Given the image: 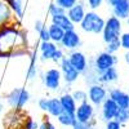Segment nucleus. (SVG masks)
Masks as SVG:
<instances>
[{"mask_svg":"<svg viewBox=\"0 0 129 129\" xmlns=\"http://www.w3.org/2000/svg\"><path fill=\"white\" fill-rule=\"evenodd\" d=\"M28 53L27 30L21 27L19 21L0 27V58H12Z\"/></svg>","mask_w":129,"mask_h":129,"instance_id":"obj_1","label":"nucleus"},{"mask_svg":"<svg viewBox=\"0 0 129 129\" xmlns=\"http://www.w3.org/2000/svg\"><path fill=\"white\" fill-rule=\"evenodd\" d=\"M105 22H106V19L101 14L97 13L95 10H87V13H85V16L79 26L84 32L100 35L103 31Z\"/></svg>","mask_w":129,"mask_h":129,"instance_id":"obj_2","label":"nucleus"},{"mask_svg":"<svg viewBox=\"0 0 129 129\" xmlns=\"http://www.w3.org/2000/svg\"><path fill=\"white\" fill-rule=\"evenodd\" d=\"M7 103L14 110H22L23 107L30 102V92L26 88H14L5 95Z\"/></svg>","mask_w":129,"mask_h":129,"instance_id":"obj_3","label":"nucleus"},{"mask_svg":"<svg viewBox=\"0 0 129 129\" xmlns=\"http://www.w3.org/2000/svg\"><path fill=\"white\" fill-rule=\"evenodd\" d=\"M121 32H123L121 19L115 17V16H110L105 22V27H103V31H102V39L107 44V43H110L112 40L119 39Z\"/></svg>","mask_w":129,"mask_h":129,"instance_id":"obj_4","label":"nucleus"},{"mask_svg":"<svg viewBox=\"0 0 129 129\" xmlns=\"http://www.w3.org/2000/svg\"><path fill=\"white\" fill-rule=\"evenodd\" d=\"M41 83L44 84V87L48 88L49 90L56 92L61 88V83H62V72L59 67H52L48 69L41 74Z\"/></svg>","mask_w":129,"mask_h":129,"instance_id":"obj_5","label":"nucleus"},{"mask_svg":"<svg viewBox=\"0 0 129 129\" xmlns=\"http://www.w3.org/2000/svg\"><path fill=\"white\" fill-rule=\"evenodd\" d=\"M90 61L93 63L95 71L101 75L107 69L115 66V64L117 63V57H116V54H112V53H109V52L103 50V52L98 53V54H97L94 58H92Z\"/></svg>","mask_w":129,"mask_h":129,"instance_id":"obj_6","label":"nucleus"},{"mask_svg":"<svg viewBox=\"0 0 129 129\" xmlns=\"http://www.w3.org/2000/svg\"><path fill=\"white\" fill-rule=\"evenodd\" d=\"M94 115H95V107L89 101L79 103L76 107V111H75V116H76L78 123L90 124L92 126H94L95 124Z\"/></svg>","mask_w":129,"mask_h":129,"instance_id":"obj_7","label":"nucleus"},{"mask_svg":"<svg viewBox=\"0 0 129 129\" xmlns=\"http://www.w3.org/2000/svg\"><path fill=\"white\" fill-rule=\"evenodd\" d=\"M87 92H88V101L94 107H101V105L105 102V100L109 97V90L101 83L88 85Z\"/></svg>","mask_w":129,"mask_h":129,"instance_id":"obj_8","label":"nucleus"},{"mask_svg":"<svg viewBox=\"0 0 129 129\" xmlns=\"http://www.w3.org/2000/svg\"><path fill=\"white\" fill-rule=\"evenodd\" d=\"M58 66H59V70H61V72H62V79H63V81L66 83L67 85H71V84H74V83H76L78 79L80 78V75H81V74L71 64V62L69 61L67 57H64V58L58 63Z\"/></svg>","mask_w":129,"mask_h":129,"instance_id":"obj_9","label":"nucleus"},{"mask_svg":"<svg viewBox=\"0 0 129 129\" xmlns=\"http://www.w3.org/2000/svg\"><path fill=\"white\" fill-rule=\"evenodd\" d=\"M81 45V38L79 35V32L76 30H69V31H64V35L59 43V47L63 50H76L79 49V47Z\"/></svg>","mask_w":129,"mask_h":129,"instance_id":"obj_10","label":"nucleus"},{"mask_svg":"<svg viewBox=\"0 0 129 129\" xmlns=\"http://www.w3.org/2000/svg\"><path fill=\"white\" fill-rule=\"evenodd\" d=\"M106 4L112 10V16L123 19L129 17V0H106Z\"/></svg>","mask_w":129,"mask_h":129,"instance_id":"obj_11","label":"nucleus"},{"mask_svg":"<svg viewBox=\"0 0 129 129\" xmlns=\"http://www.w3.org/2000/svg\"><path fill=\"white\" fill-rule=\"evenodd\" d=\"M66 13H67L69 18L72 21V23L75 26L80 25L85 13H87V2H85V0H79V2L74 7H71Z\"/></svg>","mask_w":129,"mask_h":129,"instance_id":"obj_12","label":"nucleus"},{"mask_svg":"<svg viewBox=\"0 0 129 129\" xmlns=\"http://www.w3.org/2000/svg\"><path fill=\"white\" fill-rule=\"evenodd\" d=\"M67 58H69V61L71 62L72 66L76 69L80 74H83L85 70H87L89 59H88L87 56H85L83 52H80L79 49L70 52V53H69V56H67Z\"/></svg>","mask_w":129,"mask_h":129,"instance_id":"obj_13","label":"nucleus"},{"mask_svg":"<svg viewBox=\"0 0 129 129\" xmlns=\"http://www.w3.org/2000/svg\"><path fill=\"white\" fill-rule=\"evenodd\" d=\"M119 110V106L116 105V102L114 100H111L110 97H107L105 100V102L101 105V117L103 121H110V120H114L115 116H116V112Z\"/></svg>","mask_w":129,"mask_h":129,"instance_id":"obj_14","label":"nucleus"},{"mask_svg":"<svg viewBox=\"0 0 129 129\" xmlns=\"http://www.w3.org/2000/svg\"><path fill=\"white\" fill-rule=\"evenodd\" d=\"M58 49V44L53 41H40L39 44V52H40V61L41 62H47L52 61L53 54L56 53Z\"/></svg>","mask_w":129,"mask_h":129,"instance_id":"obj_15","label":"nucleus"},{"mask_svg":"<svg viewBox=\"0 0 129 129\" xmlns=\"http://www.w3.org/2000/svg\"><path fill=\"white\" fill-rule=\"evenodd\" d=\"M18 21L19 19H17V17L12 12V9L8 7V4L4 0H0V27L18 22Z\"/></svg>","mask_w":129,"mask_h":129,"instance_id":"obj_16","label":"nucleus"},{"mask_svg":"<svg viewBox=\"0 0 129 129\" xmlns=\"http://www.w3.org/2000/svg\"><path fill=\"white\" fill-rule=\"evenodd\" d=\"M30 64H28V69H27V80L28 81H34L38 79L39 76V69H38V48L36 49H32L30 53Z\"/></svg>","mask_w":129,"mask_h":129,"instance_id":"obj_17","label":"nucleus"},{"mask_svg":"<svg viewBox=\"0 0 129 129\" xmlns=\"http://www.w3.org/2000/svg\"><path fill=\"white\" fill-rule=\"evenodd\" d=\"M109 97L116 102L119 107H129V93L124 92L120 88L109 89Z\"/></svg>","mask_w":129,"mask_h":129,"instance_id":"obj_18","label":"nucleus"},{"mask_svg":"<svg viewBox=\"0 0 129 129\" xmlns=\"http://www.w3.org/2000/svg\"><path fill=\"white\" fill-rule=\"evenodd\" d=\"M119 80V71L115 66L107 69L106 71H103L101 75H100V83L103 84V85H110V84H114Z\"/></svg>","mask_w":129,"mask_h":129,"instance_id":"obj_19","label":"nucleus"},{"mask_svg":"<svg viewBox=\"0 0 129 129\" xmlns=\"http://www.w3.org/2000/svg\"><path fill=\"white\" fill-rule=\"evenodd\" d=\"M59 101H61V105L63 107V111L70 112V114H75L78 103H76V101H75V98L72 97L71 93H62L59 95Z\"/></svg>","mask_w":129,"mask_h":129,"instance_id":"obj_20","label":"nucleus"},{"mask_svg":"<svg viewBox=\"0 0 129 129\" xmlns=\"http://www.w3.org/2000/svg\"><path fill=\"white\" fill-rule=\"evenodd\" d=\"M52 18V23H54L57 26H59L61 28H63L64 31H69V30H75V25L72 23V21L69 18L67 13H62L54 17H50Z\"/></svg>","mask_w":129,"mask_h":129,"instance_id":"obj_21","label":"nucleus"},{"mask_svg":"<svg viewBox=\"0 0 129 129\" xmlns=\"http://www.w3.org/2000/svg\"><path fill=\"white\" fill-rule=\"evenodd\" d=\"M47 112L53 117H58L63 112V107L61 105L59 97H52V98H48V110H47Z\"/></svg>","mask_w":129,"mask_h":129,"instance_id":"obj_22","label":"nucleus"},{"mask_svg":"<svg viewBox=\"0 0 129 129\" xmlns=\"http://www.w3.org/2000/svg\"><path fill=\"white\" fill-rule=\"evenodd\" d=\"M8 4V7L12 9V12L17 17V19H22L23 18V12H25V7H23V0H4Z\"/></svg>","mask_w":129,"mask_h":129,"instance_id":"obj_23","label":"nucleus"},{"mask_svg":"<svg viewBox=\"0 0 129 129\" xmlns=\"http://www.w3.org/2000/svg\"><path fill=\"white\" fill-rule=\"evenodd\" d=\"M57 121H58L62 126H66V128H72L75 124L78 123L75 114H70V112H66V111H63V112L57 117Z\"/></svg>","mask_w":129,"mask_h":129,"instance_id":"obj_24","label":"nucleus"},{"mask_svg":"<svg viewBox=\"0 0 129 129\" xmlns=\"http://www.w3.org/2000/svg\"><path fill=\"white\" fill-rule=\"evenodd\" d=\"M48 30H49V36H50V41L56 43V44H59L63 35H64V30L61 28L59 26L54 25V23H50L48 26Z\"/></svg>","mask_w":129,"mask_h":129,"instance_id":"obj_25","label":"nucleus"},{"mask_svg":"<svg viewBox=\"0 0 129 129\" xmlns=\"http://www.w3.org/2000/svg\"><path fill=\"white\" fill-rule=\"evenodd\" d=\"M115 120H117L120 124L129 123V107H119L115 116Z\"/></svg>","mask_w":129,"mask_h":129,"instance_id":"obj_26","label":"nucleus"},{"mask_svg":"<svg viewBox=\"0 0 129 129\" xmlns=\"http://www.w3.org/2000/svg\"><path fill=\"white\" fill-rule=\"evenodd\" d=\"M71 94H72V97L75 98V101H76L78 105L88 101V92L84 90V89H75Z\"/></svg>","mask_w":129,"mask_h":129,"instance_id":"obj_27","label":"nucleus"},{"mask_svg":"<svg viewBox=\"0 0 129 129\" xmlns=\"http://www.w3.org/2000/svg\"><path fill=\"white\" fill-rule=\"evenodd\" d=\"M121 48L120 45V40L119 39H116V40H112L110 43H107L106 44V52H109V53H112V54H116L117 52H119V49Z\"/></svg>","mask_w":129,"mask_h":129,"instance_id":"obj_28","label":"nucleus"},{"mask_svg":"<svg viewBox=\"0 0 129 129\" xmlns=\"http://www.w3.org/2000/svg\"><path fill=\"white\" fill-rule=\"evenodd\" d=\"M48 13L50 14V17H54V16H58V14H62V13H66V10L63 8H61L58 4H56L54 2L49 4V8H48Z\"/></svg>","mask_w":129,"mask_h":129,"instance_id":"obj_29","label":"nucleus"},{"mask_svg":"<svg viewBox=\"0 0 129 129\" xmlns=\"http://www.w3.org/2000/svg\"><path fill=\"white\" fill-rule=\"evenodd\" d=\"M78 2H79V0H54V3L58 4L61 8H63L64 10H66V12H67V10H69L71 7H74Z\"/></svg>","mask_w":129,"mask_h":129,"instance_id":"obj_30","label":"nucleus"},{"mask_svg":"<svg viewBox=\"0 0 129 129\" xmlns=\"http://www.w3.org/2000/svg\"><path fill=\"white\" fill-rule=\"evenodd\" d=\"M119 40H120L121 48L125 50H129V32H121Z\"/></svg>","mask_w":129,"mask_h":129,"instance_id":"obj_31","label":"nucleus"},{"mask_svg":"<svg viewBox=\"0 0 129 129\" xmlns=\"http://www.w3.org/2000/svg\"><path fill=\"white\" fill-rule=\"evenodd\" d=\"M38 35H39V40H40V41H50V36H49V30H48V26L43 27V28L38 32Z\"/></svg>","mask_w":129,"mask_h":129,"instance_id":"obj_32","label":"nucleus"},{"mask_svg":"<svg viewBox=\"0 0 129 129\" xmlns=\"http://www.w3.org/2000/svg\"><path fill=\"white\" fill-rule=\"evenodd\" d=\"M87 2V7L90 9V10H95V9H98L106 0H85Z\"/></svg>","mask_w":129,"mask_h":129,"instance_id":"obj_33","label":"nucleus"},{"mask_svg":"<svg viewBox=\"0 0 129 129\" xmlns=\"http://www.w3.org/2000/svg\"><path fill=\"white\" fill-rule=\"evenodd\" d=\"M64 57H66V56H64V52H63V49L58 47V49L56 50V53L53 54V58H52V61L54 62V63H57V64H58V63H59V62H61V61H62Z\"/></svg>","mask_w":129,"mask_h":129,"instance_id":"obj_34","label":"nucleus"},{"mask_svg":"<svg viewBox=\"0 0 129 129\" xmlns=\"http://www.w3.org/2000/svg\"><path fill=\"white\" fill-rule=\"evenodd\" d=\"M123 128V124H120L117 120H110V121H107L106 123V126L105 129H121Z\"/></svg>","mask_w":129,"mask_h":129,"instance_id":"obj_35","label":"nucleus"},{"mask_svg":"<svg viewBox=\"0 0 129 129\" xmlns=\"http://www.w3.org/2000/svg\"><path fill=\"white\" fill-rule=\"evenodd\" d=\"M39 125L40 124H38V121H35L31 117H27V120L25 123V129H39Z\"/></svg>","mask_w":129,"mask_h":129,"instance_id":"obj_36","label":"nucleus"},{"mask_svg":"<svg viewBox=\"0 0 129 129\" xmlns=\"http://www.w3.org/2000/svg\"><path fill=\"white\" fill-rule=\"evenodd\" d=\"M38 106H39V109L41 111L47 112V110H48V98H40L38 101Z\"/></svg>","mask_w":129,"mask_h":129,"instance_id":"obj_37","label":"nucleus"},{"mask_svg":"<svg viewBox=\"0 0 129 129\" xmlns=\"http://www.w3.org/2000/svg\"><path fill=\"white\" fill-rule=\"evenodd\" d=\"M39 129H56V126H54V124H53L52 121L44 120V121L39 125Z\"/></svg>","mask_w":129,"mask_h":129,"instance_id":"obj_38","label":"nucleus"},{"mask_svg":"<svg viewBox=\"0 0 129 129\" xmlns=\"http://www.w3.org/2000/svg\"><path fill=\"white\" fill-rule=\"evenodd\" d=\"M72 129H93V126L90 124H83V123H76Z\"/></svg>","mask_w":129,"mask_h":129,"instance_id":"obj_39","label":"nucleus"},{"mask_svg":"<svg viewBox=\"0 0 129 129\" xmlns=\"http://www.w3.org/2000/svg\"><path fill=\"white\" fill-rule=\"evenodd\" d=\"M43 27H45V23H44V22H43V21H41V19H38V21H36V22H35V26H34V28H35V31H36V32H39V31H40V30H41Z\"/></svg>","mask_w":129,"mask_h":129,"instance_id":"obj_40","label":"nucleus"},{"mask_svg":"<svg viewBox=\"0 0 129 129\" xmlns=\"http://www.w3.org/2000/svg\"><path fill=\"white\" fill-rule=\"evenodd\" d=\"M124 61L126 64H129V50H125V53H124Z\"/></svg>","mask_w":129,"mask_h":129,"instance_id":"obj_41","label":"nucleus"},{"mask_svg":"<svg viewBox=\"0 0 129 129\" xmlns=\"http://www.w3.org/2000/svg\"><path fill=\"white\" fill-rule=\"evenodd\" d=\"M3 111H4V105H3L2 102H0V114H2Z\"/></svg>","mask_w":129,"mask_h":129,"instance_id":"obj_42","label":"nucleus"},{"mask_svg":"<svg viewBox=\"0 0 129 129\" xmlns=\"http://www.w3.org/2000/svg\"><path fill=\"white\" fill-rule=\"evenodd\" d=\"M125 21H126V23H128V26H129V17H128V18H126Z\"/></svg>","mask_w":129,"mask_h":129,"instance_id":"obj_43","label":"nucleus"}]
</instances>
